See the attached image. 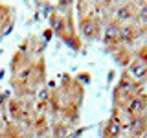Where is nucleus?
I'll use <instances>...</instances> for the list:
<instances>
[{
    "label": "nucleus",
    "mask_w": 147,
    "mask_h": 138,
    "mask_svg": "<svg viewBox=\"0 0 147 138\" xmlns=\"http://www.w3.org/2000/svg\"><path fill=\"white\" fill-rule=\"evenodd\" d=\"M145 44H147V41H145Z\"/></svg>",
    "instance_id": "nucleus-7"
},
{
    "label": "nucleus",
    "mask_w": 147,
    "mask_h": 138,
    "mask_svg": "<svg viewBox=\"0 0 147 138\" xmlns=\"http://www.w3.org/2000/svg\"><path fill=\"white\" fill-rule=\"evenodd\" d=\"M74 4L76 0H57L53 13L50 15V28L64 44L74 50H81L83 39L74 24Z\"/></svg>",
    "instance_id": "nucleus-1"
},
{
    "label": "nucleus",
    "mask_w": 147,
    "mask_h": 138,
    "mask_svg": "<svg viewBox=\"0 0 147 138\" xmlns=\"http://www.w3.org/2000/svg\"><path fill=\"white\" fill-rule=\"evenodd\" d=\"M77 31H79L81 39L98 41L103 37V22L98 17H81L77 20Z\"/></svg>",
    "instance_id": "nucleus-2"
},
{
    "label": "nucleus",
    "mask_w": 147,
    "mask_h": 138,
    "mask_svg": "<svg viewBox=\"0 0 147 138\" xmlns=\"http://www.w3.org/2000/svg\"><path fill=\"white\" fill-rule=\"evenodd\" d=\"M132 24L136 26L140 37H147V0L142 2V6L138 7V13H136V18Z\"/></svg>",
    "instance_id": "nucleus-6"
},
{
    "label": "nucleus",
    "mask_w": 147,
    "mask_h": 138,
    "mask_svg": "<svg viewBox=\"0 0 147 138\" xmlns=\"http://www.w3.org/2000/svg\"><path fill=\"white\" fill-rule=\"evenodd\" d=\"M101 138H119L121 136V133H123V125L118 122L116 118H112L110 116L107 122L101 125Z\"/></svg>",
    "instance_id": "nucleus-5"
},
{
    "label": "nucleus",
    "mask_w": 147,
    "mask_h": 138,
    "mask_svg": "<svg viewBox=\"0 0 147 138\" xmlns=\"http://www.w3.org/2000/svg\"><path fill=\"white\" fill-rule=\"evenodd\" d=\"M127 72L131 74V77H134L138 83L144 85V81L147 79V59L134 55L132 61L129 63V66H127Z\"/></svg>",
    "instance_id": "nucleus-4"
},
{
    "label": "nucleus",
    "mask_w": 147,
    "mask_h": 138,
    "mask_svg": "<svg viewBox=\"0 0 147 138\" xmlns=\"http://www.w3.org/2000/svg\"><path fill=\"white\" fill-rule=\"evenodd\" d=\"M107 50L110 53H112L114 61L118 64H121V66H129V63L132 61V57H134V52L131 50V46L123 44V43H114V44H107Z\"/></svg>",
    "instance_id": "nucleus-3"
}]
</instances>
